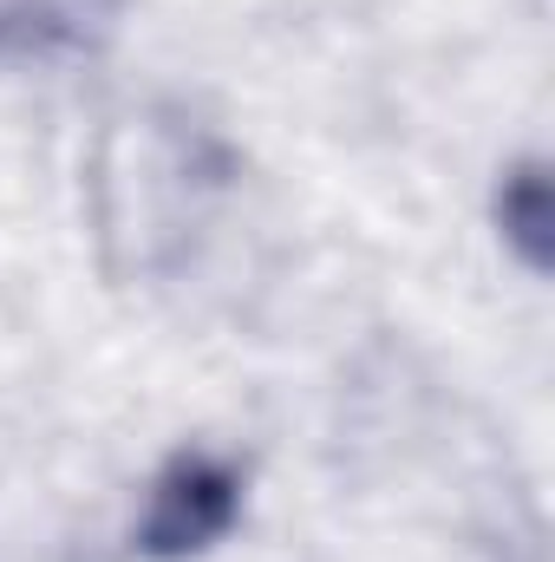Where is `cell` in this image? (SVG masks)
I'll return each mask as SVG.
<instances>
[{"label": "cell", "instance_id": "obj_1", "mask_svg": "<svg viewBox=\"0 0 555 562\" xmlns=\"http://www.w3.org/2000/svg\"><path fill=\"white\" fill-rule=\"evenodd\" d=\"M236 504H242L236 471H223L216 458H177L144 504L138 543L150 557H196L236 524Z\"/></svg>", "mask_w": 555, "mask_h": 562}, {"label": "cell", "instance_id": "obj_2", "mask_svg": "<svg viewBox=\"0 0 555 562\" xmlns=\"http://www.w3.org/2000/svg\"><path fill=\"white\" fill-rule=\"evenodd\" d=\"M503 223H523L517 236H530V243H536L530 256H543V229H550V190H543V177H523V183L503 196Z\"/></svg>", "mask_w": 555, "mask_h": 562}]
</instances>
